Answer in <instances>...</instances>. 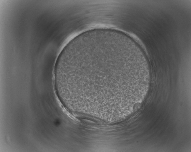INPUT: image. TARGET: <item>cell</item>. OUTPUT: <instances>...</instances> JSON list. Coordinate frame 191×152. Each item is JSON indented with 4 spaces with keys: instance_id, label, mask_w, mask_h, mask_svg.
I'll return each mask as SVG.
<instances>
[{
    "instance_id": "obj_1",
    "label": "cell",
    "mask_w": 191,
    "mask_h": 152,
    "mask_svg": "<svg viewBox=\"0 0 191 152\" xmlns=\"http://www.w3.org/2000/svg\"><path fill=\"white\" fill-rule=\"evenodd\" d=\"M148 76L140 60L125 48L102 42L85 47L68 58L60 77L73 105L91 114L110 116L135 102Z\"/></svg>"
}]
</instances>
